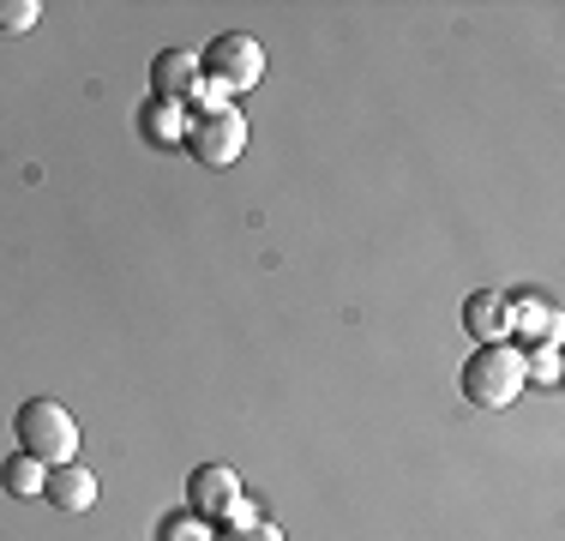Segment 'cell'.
<instances>
[{"instance_id":"12","label":"cell","mask_w":565,"mask_h":541,"mask_svg":"<svg viewBox=\"0 0 565 541\" xmlns=\"http://www.w3.org/2000/svg\"><path fill=\"white\" fill-rule=\"evenodd\" d=\"M36 19H43L36 0H0V31H31Z\"/></svg>"},{"instance_id":"2","label":"cell","mask_w":565,"mask_h":541,"mask_svg":"<svg viewBox=\"0 0 565 541\" xmlns=\"http://www.w3.org/2000/svg\"><path fill=\"white\" fill-rule=\"evenodd\" d=\"M523 349L511 343H476V356L463 361V397L476 410H505V403L523 397Z\"/></svg>"},{"instance_id":"14","label":"cell","mask_w":565,"mask_h":541,"mask_svg":"<svg viewBox=\"0 0 565 541\" xmlns=\"http://www.w3.org/2000/svg\"><path fill=\"white\" fill-rule=\"evenodd\" d=\"M235 541H282V535L271 530V523H247V530H241Z\"/></svg>"},{"instance_id":"6","label":"cell","mask_w":565,"mask_h":541,"mask_svg":"<svg viewBox=\"0 0 565 541\" xmlns=\"http://www.w3.org/2000/svg\"><path fill=\"white\" fill-rule=\"evenodd\" d=\"M186 499H193L199 518H228V506L241 499V476L223 464H199L193 476H186Z\"/></svg>"},{"instance_id":"13","label":"cell","mask_w":565,"mask_h":541,"mask_svg":"<svg viewBox=\"0 0 565 541\" xmlns=\"http://www.w3.org/2000/svg\"><path fill=\"white\" fill-rule=\"evenodd\" d=\"M523 379H542V385H554V379H559V349L542 343L535 356H523Z\"/></svg>"},{"instance_id":"7","label":"cell","mask_w":565,"mask_h":541,"mask_svg":"<svg viewBox=\"0 0 565 541\" xmlns=\"http://www.w3.org/2000/svg\"><path fill=\"white\" fill-rule=\"evenodd\" d=\"M43 499L55 511H90L97 506V476H90L85 464H55L43 481Z\"/></svg>"},{"instance_id":"15","label":"cell","mask_w":565,"mask_h":541,"mask_svg":"<svg viewBox=\"0 0 565 541\" xmlns=\"http://www.w3.org/2000/svg\"><path fill=\"white\" fill-rule=\"evenodd\" d=\"M169 541H205V530H199V523L193 530H186V523H169Z\"/></svg>"},{"instance_id":"11","label":"cell","mask_w":565,"mask_h":541,"mask_svg":"<svg viewBox=\"0 0 565 541\" xmlns=\"http://www.w3.org/2000/svg\"><path fill=\"white\" fill-rule=\"evenodd\" d=\"M43 481H49V469L24 452H12L7 464H0V487H7L12 499H43Z\"/></svg>"},{"instance_id":"5","label":"cell","mask_w":565,"mask_h":541,"mask_svg":"<svg viewBox=\"0 0 565 541\" xmlns=\"http://www.w3.org/2000/svg\"><path fill=\"white\" fill-rule=\"evenodd\" d=\"M151 91L163 103H199L205 78H199V54L193 49H163L151 61Z\"/></svg>"},{"instance_id":"8","label":"cell","mask_w":565,"mask_h":541,"mask_svg":"<svg viewBox=\"0 0 565 541\" xmlns=\"http://www.w3.org/2000/svg\"><path fill=\"white\" fill-rule=\"evenodd\" d=\"M505 319H511V301L493 289H481L463 301V331L476 337V343H505Z\"/></svg>"},{"instance_id":"4","label":"cell","mask_w":565,"mask_h":541,"mask_svg":"<svg viewBox=\"0 0 565 541\" xmlns=\"http://www.w3.org/2000/svg\"><path fill=\"white\" fill-rule=\"evenodd\" d=\"M186 151L205 169H228L247 151V115L228 103H199V115H186Z\"/></svg>"},{"instance_id":"1","label":"cell","mask_w":565,"mask_h":541,"mask_svg":"<svg viewBox=\"0 0 565 541\" xmlns=\"http://www.w3.org/2000/svg\"><path fill=\"white\" fill-rule=\"evenodd\" d=\"M12 439H19L24 457H36L43 469H55V464H73V452H78V422L61 410L55 397H24L19 415H12Z\"/></svg>"},{"instance_id":"10","label":"cell","mask_w":565,"mask_h":541,"mask_svg":"<svg viewBox=\"0 0 565 541\" xmlns=\"http://www.w3.org/2000/svg\"><path fill=\"white\" fill-rule=\"evenodd\" d=\"M139 127H145V139H151V145H186V108L151 97V103H145V115H139Z\"/></svg>"},{"instance_id":"3","label":"cell","mask_w":565,"mask_h":541,"mask_svg":"<svg viewBox=\"0 0 565 541\" xmlns=\"http://www.w3.org/2000/svg\"><path fill=\"white\" fill-rule=\"evenodd\" d=\"M199 78H205V91H217V103H223V97H241V91H253V85L265 78V49H259V36L223 31L217 43L199 54Z\"/></svg>"},{"instance_id":"9","label":"cell","mask_w":565,"mask_h":541,"mask_svg":"<svg viewBox=\"0 0 565 541\" xmlns=\"http://www.w3.org/2000/svg\"><path fill=\"white\" fill-rule=\"evenodd\" d=\"M505 331H518L523 343H535V349H542V343H559V314L542 301V295H523V301L511 307Z\"/></svg>"}]
</instances>
